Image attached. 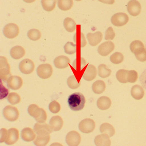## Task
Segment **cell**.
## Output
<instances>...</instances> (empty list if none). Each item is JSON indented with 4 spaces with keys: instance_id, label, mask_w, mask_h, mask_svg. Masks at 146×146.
<instances>
[{
    "instance_id": "obj_1",
    "label": "cell",
    "mask_w": 146,
    "mask_h": 146,
    "mask_svg": "<svg viewBox=\"0 0 146 146\" xmlns=\"http://www.w3.org/2000/svg\"><path fill=\"white\" fill-rule=\"evenodd\" d=\"M85 102L86 100L84 96L79 92L72 94L68 99L69 107L73 111L82 110L84 108Z\"/></svg>"
},
{
    "instance_id": "obj_2",
    "label": "cell",
    "mask_w": 146,
    "mask_h": 146,
    "mask_svg": "<svg viewBox=\"0 0 146 146\" xmlns=\"http://www.w3.org/2000/svg\"><path fill=\"white\" fill-rule=\"evenodd\" d=\"M11 76V67L8 64L7 59L5 57H0V78L1 80L7 82Z\"/></svg>"
},
{
    "instance_id": "obj_3",
    "label": "cell",
    "mask_w": 146,
    "mask_h": 146,
    "mask_svg": "<svg viewBox=\"0 0 146 146\" xmlns=\"http://www.w3.org/2000/svg\"><path fill=\"white\" fill-rule=\"evenodd\" d=\"M3 115L6 119L11 122L16 121L19 117V113L18 109L11 106H7L3 110Z\"/></svg>"
},
{
    "instance_id": "obj_4",
    "label": "cell",
    "mask_w": 146,
    "mask_h": 146,
    "mask_svg": "<svg viewBox=\"0 0 146 146\" xmlns=\"http://www.w3.org/2000/svg\"><path fill=\"white\" fill-rule=\"evenodd\" d=\"M19 33L18 26L16 24L9 23L5 25L3 30L4 35L8 39H14Z\"/></svg>"
},
{
    "instance_id": "obj_5",
    "label": "cell",
    "mask_w": 146,
    "mask_h": 146,
    "mask_svg": "<svg viewBox=\"0 0 146 146\" xmlns=\"http://www.w3.org/2000/svg\"><path fill=\"white\" fill-rule=\"evenodd\" d=\"M36 72L39 77L42 79H47L52 74V67L49 64H42L37 67Z\"/></svg>"
},
{
    "instance_id": "obj_6",
    "label": "cell",
    "mask_w": 146,
    "mask_h": 146,
    "mask_svg": "<svg viewBox=\"0 0 146 146\" xmlns=\"http://www.w3.org/2000/svg\"><path fill=\"white\" fill-rule=\"evenodd\" d=\"M95 126V122L94 120L90 118H86L80 122L78 128L83 133L88 134L94 130Z\"/></svg>"
},
{
    "instance_id": "obj_7",
    "label": "cell",
    "mask_w": 146,
    "mask_h": 146,
    "mask_svg": "<svg viewBox=\"0 0 146 146\" xmlns=\"http://www.w3.org/2000/svg\"><path fill=\"white\" fill-rule=\"evenodd\" d=\"M129 20V17L127 14L123 13H118L112 17L111 22L114 26L121 27L126 25Z\"/></svg>"
},
{
    "instance_id": "obj_8",
    "label": "cell",
    "mask_w": 146,
    "mask_h": 146,
    "mask_svg": "<svg viewBox=\"0 0 146 146\" xmlns=\"http://www.w3.org/2000/svg\"><path fill=\"white\" fill-rule=\"evenodd\" d=\"M34 130L38 135H47L53 131L50 125L46 123H37L34 126Z\"/></svg>"
},
{
    "instance_id": "obj_9",
    "label": "cell",
    "mask_w": 146,
    "mask_h": 146,
    "mask_svg": "<svg viewBox=\"0 0 146 146\" xmlns=\"http://www.w3.org/2000/svg\"><path fill=\"white\" fill-rule=\"evenodd\" d=\"M66 141L69 146H78L81 141V135L78 132L75 131H70L66 135Z\"/></svg>"
},
{
    "instance_id": "obj_10",
    "label": "cell",
    "mask_w": 146,
    "mask_h": 146,
    "mask_svg": "<svg viewBox=\"0 0 146 146\" xmlns=\"http://www.w3.org/2000/svg\"><path fill=\"white\" fill-rule=\"evenodd\" d=\"M19 70L23 74H30L34 71L35 65L32 60L29 59H25L22 60L19 65Z\"/></svg>"
},
{
    "instance_id": "obj_11",
    "label": "cell",
    "mask_w": 146,
    "mask_h": 146,
    "mask_svg": "<svg viewBox=\"0 0 146 146\" xmlns=\"http://www.w3.org/2000/svg\"><path fill=\"white\" fill-rule=\"evenodd\" d=\"M127 9L130 15L136 17L140 14L141 7L140 3L137 0H131L127 4Z\"/></svg>"
},
{
    "instance_id": "obj_12",
    "label": "cell",
    "mask_w": 146,
    "mask_h": 146,
    "mask_svg": "<svg viewBox=\"0 0 146 146\" xmlns=\"http://www.w3.org/2000/svg\"><path fill=\"white\" fill-rule=\"evenodd\" d=\"M114 44L111 41H106L102 43L98 48V52L101 56H106L114 49Z\"/></svg>"
},
{
    "instance_id": "obj_13",
    "label": "cell",
    "mask_w": 146,
    "mask_h": 146,
    "mask_svg": "<svg viewBox=\"0 0 146 146\" xmlns=\"http://www.w3.org/2000/svg\"><path fill=\"white\" fill-rule=\"evenodd\" d=\"M23 85V80L17 76H11L7 81V87L13 90L19 89Z\"/></svg>"
},
{
    "instance_id": "obj_14",
    "label": "cell",
    "mask_w": 146,
    "mask_h": 146,
    "mask_svg": "<svg viewBox=\"0 0 146 146\" xmlns=\"http://www.w3.org/2000/svg\"><path fill=\"white\" fill-rule=\"evenodd\" d=\"M19 132L16 128H12L8 131V135L5 143L7 145L15 144L19 139Z\"/></svg>"
},
{
    "instance_id": "obj_15",
    "label": "cell",
    "mask_w": 146,
    "mask_h": 146,
    "mask_svg": "<svg viewBox=\"0 0 146 146\" xmlns=\"http://www.w3.org/2000/svg\"><path fill=\"white\" fill-rule=\"evenodd\" d=\"M97 75V70L93 65H88L83 75V78L87 81H91L96 78Z\"/></svg>"
},
{
    "instance_id": "obj_16",
    "label": "cell",
    "mask_w": 146,
    "mask_h": 146,
    "mask_svg": "<svg viewBox=\"0 0 146 146\" xmlns=\"http://www.w3.org/2000/svg\"><path fill=\"white\" fill-rule=\"evenodd\" d=\"M87 37L90 45L95 46L102 40V33L100 31H97L94 33H89L87 35Z\"/></svg>"
},
{
    "instance_id": "obj_17",
    "label": "cell",
    "mask_w": 146,
    "mask_h": 146,
    "mask_svg": "<svg viewBox=\"0 0 146 146\" xmlns=\"http://www.w3.org/2000/svg\"><path fill=\"white\" fill-rule=\"evenodd\" d=\"M64 125V121L62 117L59 116L52 117L49 121V125L53 131H58L61 129Z\"/></svg>"
},
{
    "instance_id": "obj_18",
    "label": "cell",
    "mask_w": 146,
    "mask_h": 146,
    "mask_svg": "<svg viewBox=\"0 0 146 146\" xmlns=\"http://www.w3.org/2000/svg\"><path fill=\"white\" fill-rule=\"evenodd\" d=\"M70 62V60L69 58L64 55H61L55 58L54 63L56 68L63 69L69 66Z\"/></svg>"
},
{
    "instance_id": "obj_19",
    "label": "cell",
    "mask_w": 146,
    "mask_h": 146,
    "mask_svg": "<svg viewBox=\"0 0 146 146\" xmlns=\"http://www.w3.org/2000/svg\"><path fill=\"white\" fill-rule=\"evenodd\" d=\"M21 137L24 141L30 142L34 141L36 137L35 131L31 128L26 127L23 129L21 132Z\"/></svg>"
},
{
    "instance_id": "obj_20",
    "label": "cell",
    "mask_w": 146,
    "mask_h": 146,
    "mask_svg": "<svg viewBox=\"0 0 146 146\" xmlns=\"http://www.w3.org/2000/svg\"><path fill=\"white\" fill-rule=\"evenodd\" d=\"M25 51L23 47L19 46H15L11 50L10 54L13 58L18 60L23 57L25 55Z\"/></svg>"
},
{
    "instance_id": "obj_21",
    "label": "cell",
    "mask_w": 146,
    "mask_h": 146,
    "mask_svg": "<svg viewBox=\"0 0 146 146\" xmlns=\"http://www.w3.org/2000/svg\"><path fill=\"white\" fill-rule=\"evenodd\" d=\"M109 136L106 134L98 135L95 138L94 142L96 146H110L111 141Z\"/></svg>"
},
{
    "instance_id": "obj_22",
    "label": "cell",
    "mask_w": 146,
    "mask_h": 146,
    "mask_svg": "<svg viewBox=\"0 0 146 146\" xmlns=\"http://www.w3.org/2000/svg\"><path fill=\"white\" fill-rule=\"evenodd\" d=\"M131 94L133 98L136 100H140L144 95V90L140 85H134L131 90Z\"/></svg>"
},
{
    "instance_id": "obj_23",
    "label": "cell",
    "mask_w": 146,
    "mask_h": 146,
    "mask_svg": "<svg viewBox=\"0 0 146 146\" xmlns=\"http://www.w3.org/2000/svg\"><path fill=\"white\" fill-rule=\"evenodd\" d=\"M111 105V101L107 96H103L100 97L97 101V106L99 109L106 110L108 109Z\"/></svg>"
},
{
    "instance_id": "obj_24",
    "label": "cell",
    "mask_w": 146,
    "mask_h": 146,
    "mask_svg": "<svg viewBox=\"0 0 146 146\" xmlns=\"http://www.w3.org/2000/svg\"><path fill=\"white\" fill-rule=\"evenodd\" d=\"M92 88V90L95 94H102L106 90V84L102 80H98L94 83Z\"/></svg>"
},
{
    "instance_id": "obj_25",
    "label": "cell",
    "mask_w": 146,
    "mask_h": 146,
    "mask_svg": "<svg viewBox=\"0 0 146 146\" xmlns=\"http://www.w3.org/2000/svg\"><path fill=\"white\" fill-rule=\"evenodd\" d=\"M64 25L67 32L72 33L74 32L76 28V24L74 20L70 18L67 17L64 20Z\"/></svg>"
},
{
    "instance_id": "obj_26",
    "label": "cell",
    "mask_w": 146,
    "mask_h": 146,
    "mask_svg": "<svg viewBox=\"0 0 146 146\" xmlns=\"http://www.w3.org/2000/svg\"><path fill=\"white\" fill-rule=\"evenodd\" d=\"M100 131L102 134L108 135L109 137L113 136L115 133V130L112 125L108 123L102 124L100 127Z\"/></svg>"
},
{
    "instance_id": "obj_27",
    "label": "cell",
    "mask_w": 146,
    "mask_h": 146,
    "mask_svg": "<svg viewBox=\"0 0 146 146\" xmlns=\"http://www.w3.org/2000/svg\"><path fill=\"white\" fill-rule=\"evenodd\" d=\"M28 111L31 116L36 119L40 116L42 108L36 104H31L28 108Z\"/></svg>"
},
{
    "instance_id": "obj_28",
    "label": "cell",
    "mask_w": 146,
    "mask_h": 146,
    "mask_svg": "<svg viewBox=\"0 0 146 146\" xmlns=\"http://www.w3.org/2000/svg\"><path fill=\"white\" fill-rule=\"evenodd\" d=\"M73 0H58V7L63 11H67L72 8Z\"/></svg>"
},
{
    "instance_id": "obj_29",
    "label": "cell",
    "mask_w": 146,
    "mask_h": 146,
    "mask_svg": "<svg viewBox=\"0 0 146 146\" xmlns=\"http://www.w3.org/2000/svg\"><path fill=\"white\" fill-rule=\"evenodd\" d=\"M50 136L47 135H38L34 141L35 145L37 146H46L50 141Z\"/></svg>"
},
{
    "instance_id": "obj_30",
    "label": "cell",
    "mask_w": 146,
    "mask_h": 146,
    "mask_svg": "<svg viewBox=\"0 0 146 146\" xmlns=\"http://www.w3.org/2000/svg\"><path fill=\"white\" fill-rule=\"evenodd\" d=\"M137 60L141 62L146 61V49L144 47H139L134 51V53Z\"/></svg>"
},
{
    "instance_id": "obj_31",
    "label": "cell",
    "mask_w": 146,
    "mask_h": 146,
    "mask_svg": "<svg viewBox=\"0 0 146 146\" xmlns=\"http://www.w3.org/2000/svg\"><path fill=\"white\" fill-rule=\"evenodd\" d=\"M56 0H42V8L46 11L50 12L54 9L56 6Z\"/></svg>"
},
{
    "instance_id": "obj_32",
    "label": "cell",
    "mask_w": 146,
    "mask_h": 146,
    "mask_svg": "<svg viewBox=\"0 0 146 146\" xmlns=\"http://www.w3.org/2000/svg\"><path fill=\"white\" fill-rule=\"evenodd\" d=\"M111 73V71L108 68L106 65L102 64L98 66V75L100 77L102 78L108 77L110 76Z\"/></svg>"
},
{
    "instance_id": "obj_33",
    "label": "cell",
    "mask_w": 146,
    "mask_h": 146,
    "mask_svg": "<svg viewBox=\"0 0 146 146\" xmlns=\"http://www.w3.org/2000/svg\"><path fill=\"white\" fill-rule=\"evenodd\" d=\"M127 70H120L116 73V78L119 82L122 83H126L128 82V73Z\"/></svg>"
},
{
    "instance_id": "obj_34",
    "label": "cell",
    "mask_w": 146,
    "mask_h": 146,
    "mask_svg": "<svg viewBox=\"0 0 146 146\" xmlns=\"http://www.w3.org/2000/svg\"><path fill=\"white\" fill-rule=\"evenodd\" d=\"M28 37L32 41H37L41 37V33L40 31L36 29L30 30L28 32Z\"/></svg>"
},
{
    "instance_id": "obj_35",
    "label": "cell",
    "mask_w": 146,
    "mask_h": 146,
    "mask_svg": "<svg viewBox=\"0 0 146 146\" xmlns=\"http://www.w3.org/2000/svg\"><path fill=\"white\" fill-rule=\"evenodd\" d=\"M64 52L68 54H72L76 52L77 45L73 42H68L64 46Z\"/></svg>"
},
{
    "instance_id": "obj_36",
    "label": "cell",
    "mask_w": 146,
    "mask_h": 146,
    "mask_svg": "<svg viewBox=\"0 0 146 146\" xmlns=\"http://www.w3.org/2000/svg\"><path fill=\"white\" fill-rule=\"evenodd\" d=\"M7 100L12 105H16L20 102L21 98L18 94L15 92H12L8 96Z\"/></svg>"
},
{
    "instance_id": "obj_37",
    "label": "cell",
    "mask_w": 146,
    "mask_h": 146,
    "mask_svg": "<svg viewBox=\"0 0 146 146\" xmlns=\"http://www.w3.org/2000/svg\"><path fill=\"white\" fill-rule=\"evenodd\" d=\"M67 83L69 88L72 89H76L79 88L81 84L80 82H78L74 76H71L68 78Z\"/></svg>"
},
{
    "instance_id": "obj_38",
    "label": "cell",
    "mask_w": 146,
    "mask_h": 146,
    "mask_svg": "<svg viewBox=\"0 0 146 146\" xmlns=\"http://www.w3.org/2000/svg\"><path fill=\"white\" fill-rule=\"evenodd\" d=\"M123 54L119 52L114 53L110 57V60L111 62L116 64L122 63L123 60Z\"/></svg>"
},
{
    "instance_id": "obj_39",
    "label": "cell",
    "mask_w": 146,
    "mask_h": 146,
    "mask_svg": "<svg viewBox=\"0 0 146 146\" xmlns=\"http://www.w3.org/2000/svg\"><path fill=\"white\" fill-rule=\"evenodd\" d=\"M61 107L59 103L56 101H53L49 105V109L51 112L57 113L60 111Z\"/></svg>"
},
{
    "instance_id": "obj_40",
    "label": "cell",
    "mask_w": 146,
    "mask_h": 146,
    "mask_svg": "<svg viewBox=\"0 0 146 146\" xmlns=\"http://www.w3.org/2000/svg\"><path fill=\"white\" fill-rule=\"evenodd\" d=\"M138 78L137 72L135 70H130L128 71V82L129 83H135Z\"/></svg>"
},
{
    "instance_id": "obj_41",
    "label": "cell",
    "mask_w": 146,
    "mask_h": 146,
    "mask_svg": "<svg viewBox=\"0 0 146 146\" xmlns=\"http://www.w3.org/2000/svg\"><path fill=\"white\" fill-rule=\"evenodd\" d=\"M115 34L113 29L111 27L107 29L105 34V40H111L115 37Z\"/></svg>"
},
{
    "instance_id": "obj_42",
    "label": "cell",
    "mask_w": 146,
    "mask_h": 146,
    "mask_svg": "<svg viewBox=\"0 0 146 146\" xmlns=\"http://www.w3.org/2000/svg\"><path fill=\"white\" fill-rule=\"evenodd\" d=\"M139 47H144L143 43L140 40L134 41L130 45V49L133 53L136 49Z\"/></svg>"
},
{
    "instance_id": "obj_43",
    "label": "cell",
    "mask_w": 146,
    "mask_h": 146,
    "mask_svg": "<svg viewBox=\"0 0 146 146\" xmlns=\"http://www.w3.org/2000/svg\"><path fill=\"white\" fill-rule=\"evenodd\" d=\"M86 64V62L85 60L83 58H81L80 60V62H78L77 59H76L74 61V64H73V67L75 70H77L78 69H82L84 66Z\"/></svg>"
},
{
    "instance_id": "obj_44",
    "label": "cell",
    "mask_w": 146,
    "mask_h": 146,
    "mask_svg": "<svg viewBox=\"0 0 146 146\" xmlns=\"http://www.w3.org/2000/svg\"><path fill=\"white\" fill-rule=\"evenodd\" d=\"M47 119V115L46 112L43 108H42V113L40 116L37 118L35 119V120L38 123H43L46 121Z\"/></svg>"
},
{
    "instance_id": "obj_45",
    "label": "cell",
    "mask_w": 146,
    "mask_h": 146,
    "mask_svg": "<svg viewBox=\"0 0 146 146\" xmlns=\"http://www.w3.org/2000/svg\"><path fill=\"white\" fill-rule=\"evenodd\" d=\"M140 83L143 88L146 90V69L142 72L139 77Z\"/></svg>"
},
{
    "instance_id": "obj_46",
    "label": "cell",
    "mask_w": 146,
    "mask_h": 146,
    "mask_svg": "<svg viewBox=\"0 0 146 146\" xmlns=\"http://www.w3.org/2000/svg\"><path fill=\"white\" fill-rule=\"evenodd\" d=\"M8 135V131L5 128H2L1 129V137L0 142L3 143L5 142L7 138Z\"/></svg>"
},
{
    "instance_id": "obj_47",
    "label": "cell",
    "mask_w": 146,
    "mask_h": 146,
    "mask_svg": "<svg viewBox=\"0 0 146 146\" xmlns=\"http://www.w3.org/2000/svg\"><path fill=\"white\" fill-rule=\"evenodd\" d=\"M80 41L81 42V47H84L86 46L87 42H86L84 35L82 33H81V39H80Z\"/></svg>"
},
{
    "instance_id": "obj_48",
    "label": "cell",
    "mask_w": 146,
    "mask_h": 146,
    "mask_svg": "<svg viewBox=\"0 0 146 146\" xmlns=\"http://www.w3.org/2000/svg\"><path fill=\"white\" fill-rule=\"evenodd\" d=\"M100 2L108 5H113L114 4V0H98Z\"/></svg>"
},
{
    "instance_id": "obj_49",
    "label": "cell",
    "mask_w": 146,
    "mask_h": 146,
    "mask_svg": "<svg viewBox=\"0 0 146 146\" xmlns=\"http://www.w3.org/2000/svg\"><path fill=\"white\" fill-rule=\"evenodd\" d=\"M23 1L27 3H33L34 1H35V0H23Z\"/></svg>"
},
{
    "instance_id": "obj_50",
    "label": "cell",
    "mask_w": 146,
    "mask_h": 146,
    "mask_svg": "<svg viewBox=\"0 0 146 146\" xmlns=\"http://www.w3.org/2000/svg\"><path fill=\"white\" fill-rule=\"evenodd\" d=\"M76 1H82V0H76Z\"/></svg>"
},
{
    "instance_id": "obj_51",
    "label": "cell",
    "mask_w": 146,
    "mask_h": 146,
    "mask_svg": "<svg viewBox=\"0 0 146 146\" xmlns=\"http://www.w3.org/2000/svg\"></svg>"
}]
</instances>
